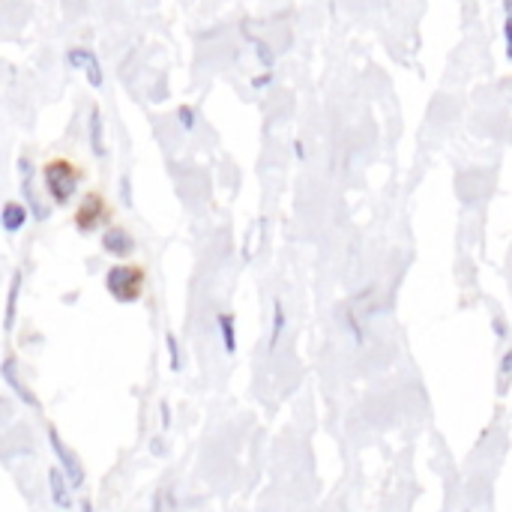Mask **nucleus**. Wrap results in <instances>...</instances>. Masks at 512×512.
I'll return each mask as SVG.
<instances>
[{"label":"nucleus","mask_w":512,"mask_h":512,"mask_svg":"<svg viewBox=\"0 0 512 512\" xmlns=\"http://www.w3.org/2000/svg\"><path fill=\"white\" fill-rule=\"evenodd\" d=\"M3 381H6V384H9V387L15 390V396H18V399H21L24 405H30V408H39V402H36V399L30 396V390L18 384V378H15V363H12V357H6V363H3Z\"/></svg>","instance_id":"obj_11"},{"label":"nucleus","mask_w":512,"mask_h":512,"mask_svg":"<svg viewBox=\"0 0 512 512\" xmlns=\"http://www.w3.org/2000/svg\"><path fill=\"white\" fill-rule=\"evenodd\" d=\"M294 153H297V159H306V144L300 138L294 141Z\"/></svg>","instance_id":"obj_20"},{"label":"nucleus","mask_w":512,"mask_h":512,"mask_svg":"<svg viewBox=\"0 0 512 512\" xmlns=\"http://www.w3.org/2000/svg\"><path fill=\"white\" fill-rule=\"evenodd\" d=\"M0 222H3V231H6V234H15V231H21V228L30 222V213H27V207H24V204H18V201H6V204H3V210H0Z\"/></svg>","instance_id":"obj_7"},{"label":"nucleus","mask_w":512,"mask_h":512,"mask_svg":"<svg viewBox=\"0 0 512 512\" xmlns=\"http://www.w3.org/2000/svg\"><path fill=\"white\" fill-rule=\"evenodd\" d=\"M159 408H162V429H168V426H171V411H168V405H165V402H162Z\"/></svg>","instance_id":"obj_19"},{"label":"nucleus","mask_w":512,"mask_h":512,"mask_svg":"<svg viewBox=\"0 0 512 512\" xmlns=\"http://www.w3.org/2000/svg\"><path fill=\"white\" fill-rule=\"evenodd\" d=\"M147 285V267L144 264H114L105 273V291L117 303H138Z\"/></svg>","instance_id":"obj_2"},{"label":"nucleus","mask_w":512,"mask_h":512,"mask_svg":"<svg viewBox=\"0 0 512 512\" xmlns=\"http://www.w3.org/2000/svg\"><path fill=\"white\" fill-rule=\"evenodd\" d=\"M504 54L512 60V0H504Z\"/></svg>","instance_id":"obj_13"},{"label":"nucleus","mask_w":512,"mask_h":512,"mask_svg":"<svg viewBox=\"0 0 512 512\" xmlns=\"http://www.w3.org/2000/svg\"><path fill=\"white\" fill-rule=\"evenodd\" d=\"M285 327H288V315H285L282 300H276V303H273V330H270V345H267V351H270V354H276V348L282 345Z\"/></svg>","instance_id":"obj_10"},{"label":"nucleus","mask_w":512,"mask_h":512,"mask_svg":"<svg viewBox=\"0 0 512 512\" xmlns=\"http://www.w3.org/2000/svg\"><path fill=\"white\" fill-rule=\"evenodd\" d=\"M495 333H498V336H507V324H501V318L495 321Z\"/></svg>","instance_id":"obj_21"},{"label":"nucleus","mask_w":512,"mask_h":512,"mask_svg":"<svg viewBox=\"0 0 512 512\" xmlns=\"http://www.w3.org/2000/svg\"><path fill=\"white\" fill-rule=\"evenodd\" d=\"M39 177H42L45 195H48L57 207H66V204L75 198L78 186L84 183V168H81L78 162L66 159V156H51V159H45Z\"/></svg>","instance_id":"obj_1"},{"label":"nucleus","mask_w":512,"mask_h":512,"mask_svg":"<svg viewBox=\"0 0 512 512\" xmlns=\"http://www.w3.org/2000/svg\"><path fill=\"white\" fill-rule=\"evenodd\" d=\"M177 120H180V126H183L186 132H192L195 123H198V120H195V111H192L189 105H180V108H177Z\"/></svg>","instance_id":"obj_14"},{"label":"nucleus","mask_w":512,"mask_h":512,"mask_svg":"<svg viewBox=\"0 0 512 512\" xmlns=\"http://www.w3.org/2000/svg\"><path fill=\"white\" fill-rule=\"evenodd\" d=\"M255 48H258V60L270 69V66H273V60H276V57H273V48H270L267 42H261V39H255Z\"/></svg>","instance_id":"obj_16"},{"label":"nucleus","mask_w":512,"mask_h":512,"mask_svg":"<svg viewBox=\"0 0 512 512\" xmlns=\"http://www.w3.org/2000/svg\"><path fill=\"white\" fill-rule=\"evenodd\" d=\"M165 345H168V354H171V372H180V348H177L174 333L165 336Z\"/></svg>","instance_id":"obj_15"},{"label":"nucleus","mask_w":512,"mask_h":512,"mask_svg":"<svg viewBox=\"0 0 512 512\" xmlns=\"http://www.w3.org/2000/svg\"><path fill=\"white\" fill-rule=\"evenodd\" d=\"M216 330H219L225 354H237V318L231 312H219L216 315Z\"/></svg>","instance_id":"obj_8"},{"label":"nucleus","mask_w":512,"mask_h":512,"mask_svg":"<svg viewBox=\"0 0 512 512\" xmlns=\"http://www.w3.org/2000/svg\"><path fill=\"white\" fill-rule=\"evenodd\" d=\"M66 60H69V66H72V69H84V72H87L90 87H96V90H99V87L105 84L102 66H99V60H96V54H93L90 48H69Z\"/></svg>","instance_id":"obj_6"},{"label":"nucleus","mask_w":512,"mask_h":512,"mask_svg":"<svg viewBox=\"0 0 512 512\" xmlns=\"http://www.w3.org/2000/svg\"><path fill=\"white\" fill-rule=\"evenodd\" d=\"M48 483H51V498H54V504L57 507H63V510H69L72 507V498H69V477H63L57 468H51L48 471Z\"/></svg>","instance_id":"obj_9"},{"label":"nucleus","mask_w":512,"mask_h":512,"mask_svg":"<svg viewBox=\"0 0 512 512\" xmlns=\"http://www.w3.org/2000/svg\"><path fill=\"white\" fill-rule=\"evenodd\" d=\"M90 147H93L96 156H105L108 153L105 138H102V111H99V105L90 111Z\"/></svg>","instance_id":"obj_12"},{"label":"nucleus","mask_w":512,"mask_h":512,"mask_svg":"<svg viewBox=\"0 0 512 512\" xmlns=\"http://www.w3.org/2000/svg\"><path fill=\"white\" fill-rule=\"evenodd\" d=\"M48 444H51V450H54V456H57V462H60L63 474L69 477L72 489H81V486H84V471H81V465H78L75 453H69V450H66V444L60 441V435H57V429H54V426H48Z\"/></svg>","instance_id":"obj_5"},{"label":"nucleus","mask_w":512,"mask_h":512,"mask_svg":"<svg viewBox=\"0 0 512 512\" xmlns=\"http://www.w3.org/2000/svg\"><path fill=\"white\" fill-rule=\"evenodd\" d=\"M267 84H270V72H264V75H255V78H252V87H255V90H261V87H267Z\"/></svg>","instance_id":"obj_18"},{"label":"nucleus","mask_w":512,"mask_h":512,"mask_svg":"<svg viewBox=\"0 0 512 512\" xmlns=\"http://www.w3.org/2000/svg\"><path fill=\"white\" fill-rule=\"evenodd\" d=\"M102 252L111 255V258H132L135 255V237L123 228V225H108L102 231V240H99Z\"/></svg>","instance_id":"obj_4"},{"label":"nucleus","mask_w":512,"mask_h":512,"mask_svg":"<svg viewBox=\"0 0 512 512\" xmlns=\"http://www.w3.org/2000/svg\"><path fill=\"white\" fill-rule=\"evenodd\" d=\"M111 219V207L105 201V195L99 189H87L81 195V201L75 204V213H72V222L81 234H93L99 228H105Z\"/></svg>","instance_id":"obj_3"},{"label":"nucleus","mask_w":512,"mask_h":512,"mask_svg":"<svg viewBox=\"0 0 512 512\" xmlns=\"http://www.w3.org/2000/svg\"><path fill=\"white\" fill-rule=\"evenodd\" d=\"M501 378L507 381V378H512V348L501 357Z\"/></svg>","instance_id":"obj_17"}]
</instances>
